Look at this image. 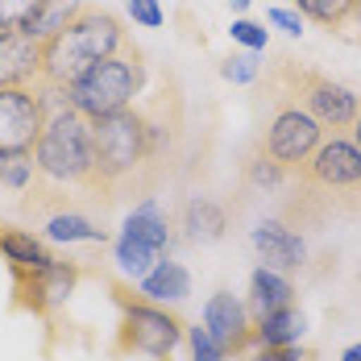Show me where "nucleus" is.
Here are the masks:
<instances>
[{
  "label": "nucleus",
  "mask_w": 361,
  "mask_h": 361,
  "mask_svg": "<svg viewBox=\"0 0 361 361\" xmlns=\"http://www.w3.org/2000/svg\"><path fill=\"white\" fill-rule=\"evenodd\" d=\"M303 328H307V316L299 307H283L253 324V345H299Z\"/></svg>",
  "instance_id": "obj_19"
},
{
  "label": "nucleus",
  "mask_w": 361,
  "mask_h": 361,
  "mask_svg": "<svg viewBox=\"0 0 361 361\" xmlns=\"http://www.w3.org/2000/svg\"><path fill=\"white\" fill-rule=\"evenodd\" d=\"M341 361H361V345H349V349H345V357Z\"/></svg>",
  "instance_id": "obj_32"
},
{
  "label": "nucleus",
  "mask_w": 361,
  "mask_h": 361,
  "mask_svg": "<svg viewBox=\"0 0 361 361\" xmlns=\"http://www.w3.org/2000/svg\"><path fill=\"white\" fill-rule=\"evenodd\" d=\"M290 4H295L299 17H307V21L324 25V30H341V21L349 17V8L357 0H290Z\"/></svg>",
  "instance_id": "obj_21"
},
{
  "label": "nucleus",
  "mask_w": 361,
  "mask_h": 361,
  "mask_svg": "<svg viewBox=\"0 0 361 361\" xmlns=\"http://www.w3.org/2000/svg\"><path fill=\"white\" fill-rule=\"evenodd\" d=\"M245 179L253 183V187H266V191H279L283 183L290 179L287 171L279 166V162H270V158H262L257 149L250 154V162H245Z\"/></svg>",
  "instance_id": "obj_23"
},
{
  "label": "nucleus",
  "mask_w": 361,
  "mask_h": 361,
  "mask_svg": "<svg viewBox=\"0 0 361 361\" xmlns=\"http://www.w3.org/2000/svg\"><path fill=\"white\" fill-rule=\"evenodd\" d=\"M46 237L50 241H104V228L96 220H87L83 212H54L46 216Z\"/></svg>",
  "instance_id": "obj_20"
},
{
  "label": "nucleus",
  "mask_w": 361,
  "mask_h": 361,
  "mask_svg": "<svg viewBox=\"0 0 361 361\" xmlns=\"http://www.w3.org/2000/svg\"><path fill=\"white\" fill-rule=\"evenodd\" d=\"M13 283H17V303L30 307L37 316H50L59 312L67 299L75 295V283H79V266L71 262H54L46 270H13Z\"/></svg>",
  "instance_id": "obj_10"
},
{
  "label": "nucleus",
  "mask_w": 361,
  "mask_h": 361,
  "mask_svg": "<svg viewBox=\"0 0 361 361\" xmlns=\"http://www.w3.org/2000/svg\"><path fill=\"white\" fill-rule=\"evenodd\" d=\"M228 4H233L237 13H245V8H250V0H228Z\"/></svg>",
  "instance_id": "obj_34"
},
{
  "label": "nucleus",
  "mask_w": 361,
  "mask_h": 361,
  "mask_svg": "<svg viewBox=\"0 0 361 361\" xmlns=\"http://www.w3.org/2000/svg\"><path fill=\"white\" fill-rule=\"evenodd\" d=\"M42 0H0V34L4 30H21L30 17L37 13Z\"/></svg>",
  "instance_id": "obj_25"
},
{
  "label": "nucleus",
  "mask_w": 361,
  "mask_h": 361,
  "mask_svg": "<svg viewBox=\"0 0 361 361\" xmlns=\"http://www.w3.org/2000/svg\"><path fill=\"white\" fill-rule=\"evenodd\" d=\"M187 345H191V361H224V349H220L216 341H212V332L208 328H187V336H183Z\"/></svg>",
  "instance_id": "obj_24"
},
{
  "label": "nucleus",
  "mask_w": 361,
  "mask_h": 361,
  "mask_svg": "<svg viewBox=\"0 0 361 361\" xmlns=\"http://www.w3.org/2000/svg\"><path fill=\"white\" fill-rule=\"evenodd\" d=\"M250 361H312V349H299V345H257L250 353Z\"/></svg>",
  "instance_id": "obj_26"
},
{
  "label": "nucleus",
  "mask_w": 361,
  "mask_h": 361,
  "mask_svg": "<svg viewBox=\"0 0 361 361\" xmlns=\"http://www.w3.org/2000/svg\"><path fill=\"white\" fill-rule=\"evenodd\" d=\"M283 307H295V287H290L287 274H279V270H266V266H257L250 279V299H245V312H250V320H266V316H274V312H283Z\"/></svg>",
  "instance_id": "obj_14"
},
{
  "label": "nucleus",
  "mask_w": 361,
  "mask_h": 361,
  "mask_svg": "<svg viewBox=\"0 0 361 361\" xmlns=\"http://www.w3.org/2000/svg\"><path fill=\"white\" fill-rule=\"evenodd\" d=\"M54 92L37 87H0V154H34L54 109Z\"/></svg>",
  "instance_id": "obj_9"
},
{
  "label": "nucleus",
  "mask_w": 361,
  "mask_h": 361,
  "mask_svg": "<svg viewBox=\"0 0 361 361\" xmlns=\"http://www.w3.org/2000/svg\"><path fill=\"white\" fill-rule=\"evenodd\" d=\"M171 250V228H166V216H158V204L154 195H145L142 204L129 212L121 237H116V266L129 274V279H142L149 274Z\"/></svg>",
  "instance_id": "obj_8"
},
{
  "label": "nucleus",
  "mask_w": 361,
  "mask_h": 361,
  "mask_svg": "<svg viewBox=\"0 0 361 361\" xmlns=\"http://www.w3.org/2000/svg\"><path fill=\"white\" fill-rule=\"evenodd\" d=\"M83 4H87V0H42V4H37V13L21 25V34H30L34 42L46 46V42H54V37L71 25L75 13H79Z\"/></svg>",
  "instance_id": "obj_17"
},
{
  "label": "nucleus",
  "mask_w": 361,
  "mask_h": 361,
  "mask_svg": "<svg viewBox=\"0 0 361 361\" xmlns=\"http://www.w3.org/2000/svg\"><path fill=\"white\" fill-rule=\"evenodd\" d=\"M349 133H353V145H357V149H361V116H357V121H353V129H349Z\"/></svg>",
  "instance_id": "obj_33"
},
{
  "label": "nucleus",
  "mask_w": 361,
  "mask_h": 361,
  "mask_svg": "<svg viewBox=\"0 0 361 361\" xmlns=\"http://www.w3.org/2000/svg\"><path fill=\"white\" fill-rule=\"evenodd\" d=\"M253 250L262 253V262H266V270H279V274H290V270H299L303 266V237L290 228L287 220H262L257 228H253Z\"/></svg>",
  "instance_id": "obj_13"
},
{
  "label": "nucleus",
  "mask_w": 361,
  "mask_h": 361,
  "mask_svg": "<svg viewBox=\"0 0 361 361\" xmlns=\"http://www.w3.org/2000/svg\"><path fill=\"white\" fill-rule=\"evenodd\" d=\"M0 253L8 262V270H46V266L59 262L54 253L46 250V241L34 237V233H25V228H4L0 233Z\"/></svg>",
  "instance_id": "obj_16"
},
{
  "label": "nucleus",
  "mask_w": 361,
  "mask_h": 361,
  "mask_svg": "<svg viewBox=\"0 0 361 361\" xmlns=\"http://www.w3.org/2000/svg\"><path fill=\"white\" fill-rule=\"evenodd\" d=\"M25 208L34 212H71L75 200H96V145H92V121L54 100L46 116V129L34 145V183Z\"/></svg>",
  "instance_id": "obj_2"
},
{
  "label": "nucleus",
  "mask_w": 361,
  "mask_h": 361,
  "mask_svg": "<svg viewBox=\"0 0 361 361\" xmlns=\"http://www.w3.org/2000/svg\"><path fill=\"white\" fill-rule=\"evenodd\" d=\"M96 145V204H116L129 191H149L158 183V162L171 154V129L154 109H125L92 121Z\"/></svg>",
  "instance_id": "obj_1"
},
{
  "label": "nucleus",
  "mask_w": 361,
  "mask_h": 361,
  "mask_svg": "<svg viewBox=\"0 0 361 361\" xmlns=\"http://www.w3.org/2000/svg\"><path fill=\"white\" fill-rule=\"evenodd\" d=\"M262 96H274V100H287L295 109H303L324 133H345L361 116V96L353 87L336 83L332 75L316 71L290 54L274 59V67L262 79Z\"/></svg>",
  "instance_id": "obj_4"
},
{
  "label": "nucleus",
  "mask_w": 361,
  "mask_h": 361,
  "mask_svg": "<svg viewBox=\"0 0 361 361\" xmlns=\"http://www.w3.org/2000/svg\"><path fill=\"white\" fill-rule=\"evenodd\" d=\"M137 287H142V295L149 303H166V307H171V303H183V299L191 295V274H187V266L162 257L149 274L137 279Z\"/></svg>",
  "instance_id": "obj_15"
},
{
  "label": "nucleus",
  "mask_w": 361,
  "mask_h": 361,
  "mask_svg": "<svg viewBox=\"0 0 361 361\" xmlns=\"http://www.w3.org/2000/svg\"><path fill=\"white\" fill-rule=\"evenodd\" d=\"M270 21H274L279 30H287L290 37L303 34V17H299V13H290V8H270Z\"/></svg>",
  "instance_id": "obj_30"
},
{
  "label": "nucleus",
  "mask_w": 361,
  "mask_h": 361,
  "mask_svg": "<svg viewBox=\"0 0 361 361\" xmlns=\"http://www.w3.org/2000/svg\"><path fill=\"white\" fill-rule=\"evenodd\" d=\"M220 75L233 79V83H250V79H257V59L253 54H228L220 63Z\"/></svg>",
  "instance_id": "obj_27"
},
{
  "label": "nucleus",
  "mask_w": 361,
  "mask_h": 361,
  "mask_svg": "<svg viewBox=\"0 0 361 361\" xmlns=\"http://www.w3.org/2000/svg\"><path fill=\"white\" fill-rule=\"evenodd\" d=\"M142 87H145L142 50L137 46H125L121 54H112L104 63L87 67L59 100L67 109H75L79 116H87V121H100V116L133 109V100L142 96Z\"/></svg>",
  "instance_id": "obj_5"
},
{
  "label": "nucleus",
  "mask_w": 361,
  "mask_h": 361,
  "mask_svg": "<svg viewBox=\"0 0 361 361\" xmlns=\"http://www.w3.org/2000/svg\"><path fill=\"white\" fill-rule=\"evenodd\" d=\"M129 4V13H133V21H142V25H162V8H158V0H125Z\"/></svg>",
  "instance_id": "obj_29"
},
{
  "label": "nucleus",
  "mask_w": 361,
  "mask_h": 361,
  "mask_svg": "<svg viewBox=\"0 0 361 361\" xmlns=\"http://www.w3.org/2000/svg\"><path fill=\"white\" fill-rule=\"evenodd\" d=\"M125 46H133V37L125 30V21L109 13L104 4H83L75 13V21L46 42V63H42V87L63 96L79 75L96 63H104L112 54H121Z\"/></svg>",
  "instance_id": "obj_3"
},
{
  "label": "nucleus",
  "mask_w": 361,
  "mask_h": 361,
  "mask_svg": "<svg viewBox=\"0 0 361 361\" xmlns=\"http://www.w3.org/2000/svg\"><path fill=\"white\" fill-rule=\"evenodd\" d=\"M42 63H46L42 42H34L21 30L0 34V87H37L42 83Z\"/></svg>",
  "instance_id": "obj_12"
},
{
  "label": "nucleus",
  "mask_w": 361,
  "mask_h": 361,
  "mask_svg": "<svg viewBox=\"0 0 361 361\" xmlns=\"http://www.w3.org/2000/svg\"><path fill=\"white\" fill-rule=\"evenodd\" d=\"M233 42H241L250 54H257V50H266V30L257 25V21H250V17H241V21H233Z\"/></svg>",
  "instance_id": "obj_28"
},
{
  "label": "nucleus",
  "mask_w": 361,
  "mask_h": 361,
  "mask_svg": "<svg viewBox=\"0 0 361 361\" xmlns=\"http://www.w3.org/2000/svg\"><path fill=\"white\" fill-rule=\"evenodd\" d=\"M204 328L212 332V341L224 349V357H228V353L241 357L253 345L250 312H245V303H241L237 295H228V290H216V295L204 303Z\"/></svg>",
  "instance_id": "obj_11"
},
{
  "label": "nucleus",
  "mask_w": 361,
  "mask_h": 361,
  "mask_svg": "<svg viewBox=\"0 0 361 361\" xmlns=\"http://www.w3.org/2000/svg\"><path fill=\"white\" fill-rule=\"evenodd\" d=\"M224 208H220L216 200H208V195H195V200H187V208H183V228H187V237L191 241H220L224 237Z\"/></svg>",
  "instance_id": "obj_18"
},
{
  "label": "nucleus",
  "mask_w": 361,
  "mask_h": 361,
  "mask_svg": "<svg viewBox=\"0 0 361 361\" xmlns=\"http://www.w3.org/2000/svg\"><path fill=\"white\" fill-rule=\"evenodd\" d=\"M121 303V332H116V353H145L154 361H171L187 336V320L166 303H149L145 295L116 290Z\"/></svg>",
  "instance_id": "obj_6"
},
{
  "label": "nucleus",
  "mask_w": 361,
  "mask_h": 361,
  "mask_svg": "<svg viewBox=\"0 0 361 361\" xmlns=\"http://www.w3.org/2000/svg\"><path fill=\"white\" fill-rule=\"evenodd\" d=\"M349 30H353V34H357V42H361V0L349 8V17L341 21V30H336V34H349Z\"/></svg>",
  "instance_id": "obj_31"
},
{
  "label": "nucleus",
  "mask_w": 361,
  "mask_h": 361,
  "mask_svg": "<svg viewBox=\"0 0 361 361\" xmlns=\"http://www.w3.org/2000/svg\"><path fill=\"white\" fill-rule=\"evenodd\" d=\"M266 100H274V96H266ZM320 142H324V129H320L307 112L287 104V100H274V116H270V125L262 129V137H257L253 149H257L262 158L279 162L287 175H295V166L307 162L312 149Z\"/></svg>",
  "instance_id": "obj_7"
},
{
  "label": "nucleus",
  "mask_w": 361,
  "mask_h": 361,
  "mask_svg": "<svg viewBox=\"0 0 361 361\" xmlns=\"http://www.w3.org/2000/svg\"><path fill=\"white\" fill-rule=\"evenodd\" d=\"M34 183V154H0V187L4 191H30Z\"/></svg>",
  "instance_id": "obj_22"
}]
</instances>
